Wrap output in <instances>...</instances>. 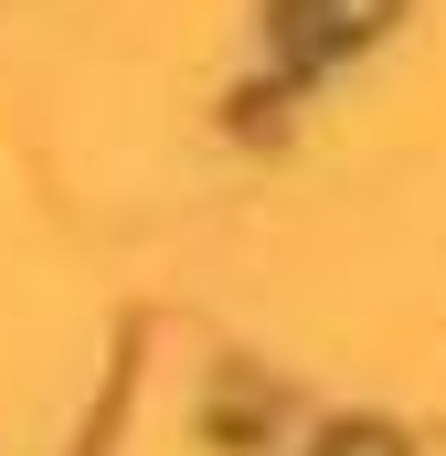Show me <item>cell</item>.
I'll return each mask as SVG.
<instances>
[{
	"label": "cell",
	"mask_w": 446,
	"mask_h": 456,
	"mask_svg": "<svg viewBox=\"0 0 446 456\" xmlns=\"http://www.w3.org/2000/svg\"><path fill=\"white\" fill-rule=\"evenodd\" d=\"M393 21V0H277V32L298 53H340V43H372Z\"/></svg>",
	"instance_id": "6da1fadb"
},
{
	"label": "cell",
	"mask_w": 446,
	"mask_h": 456,
	"mask_svg": "<svg viewBox=\"0 0 446 456\" xmlns=\"http://www.w3.org/2000/svg\"><path fill=\"white\" fill-rule=\"evenodd\" d=\"M319 456H404V446H393L383 425H351V436H330V446H319Z\"/></svg>",
	"instance_id": "7a4b0ae2"
}]
</instances>
